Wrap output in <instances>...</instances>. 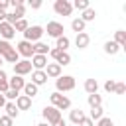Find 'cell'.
Returning <instances> with one entry per match:
<instances>
[{"mask_svg": "<svg viewBox=\"0 0 126 126\" xmlns=\"http://www.w3.org/2000/svg\"><path fill=\"white\" fill-rule=\"evenodd\" d=\"M55 89L57 93H67V91H73L75 89V77L71 75H61L55 79Z\"/></svg>", "mask_w": 126, "mask_h": 126, "instance_id": "6da1fadb", "label": "cell"}, {"mask_svg": "<svg viewBox=\"0 0 126 126\" xmlns=\"http://www.w3.org/2000/svg\"><path fill=\"white\" fill-rule=\"evenodd\" d=\"M45 32H43V28L41 26H28V30L24 32V39L26 41H30V43H35V41H39L41 39V35H43Z\"/></svg>", "mask_w": 126, "mask_h": 126, "instance_id": "7a4b0ae2", "label": "cell"}, {"mask_svg": "<svg viewBox=\"0 0 126 126\" xmlns=\"http://www.w3.org/2000/svg\"><path fill=\"white\" fill-rule=\"evenodd\" d=\"M51 59H55V63L57 65H61V67H65V65H69L71 63V55L67 53V51H59L57 47H53V49H49V53H47Z\"/></svg>", "mask_w": 126, "mask_h": 126, "instance_id": "3957f363", "label": "cell"}, {"mask_svg": "<svg viewBox=\"0 0 126 126\" xmlns=\"http://www.w3.org/2000/svg\"><path fill=\"white\" fill-rule=\"evenodd\" d=\"M53 10H55L57 16H71L73 6H71L69 0H55V2H53Z\"/></svg>", "mask_w": 126, "mask_h": 126, "instance_id": "277c9868", "label": "cell"}, {"mask_svg": "<svg viewBox=\"0 0 126 126\" xmlns=\"http://www.w3.org/2000/svg\"><path fill=\"white\" fill-rule=\"evenodd\" d=\"M41 114H43V118H45V122H47L49 126H51V124H55V122L61 118V112H59L55 106H51V104H49V106H45V108L41 110Z\"/></svg>", "mask_w": 126, "mask_h": 126, "instance_id": "5b68a950", "label": "cell"}, {"mask_svg": "<svg viewBox=\"0 0 126 126\" xmlns=\"http://www.w3.org/2000/svg\"><path fill=\"white\" fill-rule=\"evenodd\" d=\"M43 32H47V35L49 37H61L63 35V32H65V28H63V24L61 22H47V28L43 30Z\"/></svg>", "mask_w": 126, "mask_h": 126, "instance_id": "8992f818", "label": "cell"}, {"mask_svg": "<svg viewBox=\"0 0 126 126\" xmlns=\"http://www.w3.org/2000/svg\"><path fill=\"white\" fill-rule=\"evenodd\" d=\"M14 49L18 51V55H22V57H26V59H32V57H33V47H32V43L26 41V39H22Z\"/></svg>", "mask_w": 126, "mask_h": 126, "instance_id": "52a82bcc", "label": "cell"}, {"mask_svg": "<svg viewBox=\"0 0 126 126\" xmlns=\"http://www.w3.org/2000/svg\"><path fill=\"white\" fill-rule=\"evenodd\" d=\"M28 73H32V63H30V59H22V61H18V63L14 65V75L24 77V75H28Z\"/></svg>", "mask_w": 126, "mask_h": 126, "instance_id": "ba28073f", "label": "cell"}, {"mask_svg": "<svg viewBox=\"0 0 126 126\" xmlns=\"http://www.w3.org/2000/svg\"><path fill=\"white\" fill-rule=\"evenodd\" d=\"M30 63H32V69L33 71H43L47 67V55H33Z\"/></svg>", "mask_w": 126, "mask_h": 126, "instance_id": "9c48e42d", "label": "cell"}, {"mask_svg": "<svg viewBox=\"0 0 126 126\" xmlns=\"http://www.w3.org/2000/svg\"><path fill=\"white\" fill-rule=\"evenodd\" d=\"M0 35H2V39H4V41H10V39L16 35L14 26H10L8 22H2V24H0Z\"/></svg>", "mask_w": 126, "mask_h": 126, "instance_id": "30bf717a", "label": "cell"}, {"mask_svg": "<svg viewBox=\"0 0 126 126\" xmlns=\"http://www.w3.org/2000/svg\"><path fill=\"white\" fill-rule=\"evenodd\" d=\"M43 71H45L47 79H57V77H61V65H57V63H47V67H45Z\"/></svg>", "mask_w": 126, "mask_h": 126, "instance_id": "8fae6325", "label": "cell"}, {"mask_svg": "<svg viewBox=\"0 0 126 126\" xmlns=\"http://www.w3.org/2000/svg\"><path fill=\"white\" fill-rule=\"evenodd\" d=\"M89 43H91V35H89L87 32L77 33V37H75V45H77L79 49H87V47H89Z\"/></svg>", "mask_w": 126, "mask_h": 126, "instance_id": "7c38bea8", "label": "cell"}, {"mask_svg": "<svg viewBox=\"0 0 126 126\" xmlns=\"http://www.w3.org/2000/svg\"><path fill=\"white\" fill-rule=\"evenodd\" d=\"M24 85H26V79H24V77L14 75L12 79H8V87H10L12 91H18V93H20V91L24 89Z\"/></svg>", "mask_w": 126, "mask_h": 126, "instance_id": "4fadbf2b", "label": "cell"}, {"mask_svg": "<svg viewBox=\"0 0 126 126\" xmlns=\"http://www.w3.org/2000/svg\"><path fill=\"white\" fill-rule=\"evenodd\" d=\"M14 104H16L18 110H30V106H32V98L26 96V94H20V96L14 100Z\"/></svg>", "mask_w": 126, "mask_h": 126, "instance_id": "5bb4252c", "label": "cell"}, {"mask_svg": "<svg viewBox=\"0 0 126 126\" xmlns=\"http://www.w3.org/2000/svg\"><path fill=\"white\" fill-rule=\"evenodd\" d=\"M83 118H85V112L81 108H69V120H71V124L79 126Z\"/></svg>", "mask_w": 126, "mask_h": 126, "instance_id": "9a60e30c", "label": "cell"}, {"mask_svg": "<svg viewBox=\"0 0 126 126\" xmlns=\"http://www.w3.org/2000/svg\"><path fill=\"white\" fill-rule=\"evenodd\" d=\"M32 83H33L35 87L45 85V83H47V75H45V71H33V73H32Z\"/></svg>", "mask_w": 126, "mask_h": 126, "instance_id": "2e32d148", "label": "cell"}, {"mask_svg": "<svg viewBox=\"0 0 126 126\" xmlns=\"http://www.w3.org/2000/svg\"><path fill=\"white\" fill-rule=\"evenodd\" d=\"M32 47H33V55H47L49 53V45L43 41H35V43H32Z\"/></svg>", "mask_w": 126, "mask_h": 126, "instance_id": "e0dca14e", "label": "cell"}, {"mask_svg": "<svg viewBox=\"0 0 126 126\" xmlns=\"http://www.w3.org/2000/svg\"><path fill=\"white\" fill-rule=\"evenodd\" d=\"M102 49H104V53H106V55H116V53L120 51V45H118V43H114L112 39H108V41H104Z\"/></svg>", "mask_w": 126, "mask_h": 126, "instance_id": "ac0fdd59", "label": "cell"}, {"mask_svg": "<svg viewBox=\"0 0 126 126\" xmlns=\"http://www.w3.org/2000/svg\"><path fill=\"white\" fill-rule=\"evenodd\" d=\"M4 110H6V116L8 118H18V114H20V110L16 108V104L12 102V100H6V104H4Z\"/></svg>", "mask_w": 126, "mask_h": 126, "instance_id": "d6986e66", "label": "cell"}, {"mask_svg": "<svg viewBox=\"0 0 126 126\" xmlns=\"http://www.w3.org/2000/svg\"><path fill=\"white\" fill-rule=\"evenodd\" d=\"M83 87H85L87 94H94V93L98 91V83H96V79H87Z\"/></svg>", "mask_w": 126, "mask_h": 126, "instance_id": "ffe728a7", "label": "cell"}, {"mask_svg": "<svg viewBox=\"0 0 126 126\" xmlns=\"http://www.w3.org/2000/svg\"><path fill=\"white\" fill-rule=\"evenodd\" d=\"M87 102H89V106H91V108H94V106H102V96H100L98 93L89 94V96H87Z\"/></svg>", "mask_w": 126, "mask_h": 126, "instance_id": "44dd1931", "label": "cell"}, {"mask_svg": "<svg viewBox=\"0 0 126 126\" xmlns=\"http://www.w3.org/2000/svg\"><path fill=\"white\" fill-rule=\"evenodd\" d=\"M112 41H114V43H118V45H120V49H122V47H126V32H124V30H118V32L114 33V39H112Z\"/></svg>", "mask_w": 126, "mask_h": 126, "instance_id": "7402d4cb", "label": "cell"}, {"mask_svg": "<svg viewBox=\"0 0 126 126\" xmlns=\"http://www.w3.org/2000/svg\"><path fill=\"white\" fill-rule=\"evenodd\" d=\"M71 45V39L67 37V35H61V37H57V43H55V47L59 49V51H67V47Z\"/></svg>", "mask_w": 126, "mask_h": 126, "instance_id": "603a6c76", "label": "cell"}, {"mask_svg": "<svg viewBox=\"0 0 126 126\" xmlns=\"http://www.w3.org/2000/svg\"><path fill=\"white\" fill-rule=\"evenodd\" d=\"M37 89H39V87H35L33 83H26L22 91H24V94H26V96H30V98H33V96L37 94Z\"/></svg>", "mask_w": 126, "mask_h": 126, "instance_id": "cb8c5ba5", "label": "cell"}, {"mask_svg": "<svg viewBox=\"0 0 126 126\" xmlns=\"http://www.w3.org/2000/svg\"><path fill=\"white\" fill-rule=\"evenodd\" d=\"M85 26H87V24H85L81 18H75V20L71 22V30L77 32V33H83V32H85Z\"/></svg>", "mask_w": 126, "mask_h": 126, "instance_id": "d4e9b609", "label": "cell"}, {"mask_svg": "<svg viewBox=\"0 0 126 126\" xmlns=\"http://www.w3.org/2000/svg\"><path fill=\"white\" fill-rule=\"evenodd\" d=\"M102 116H104V110H102V106H94V108H91V114H89V118H91L93 122L100 120Z\"/></svg>", "mask_w": 126, "mask_h": 126, "instance_id": "484cf974", "label": "cell"}, {"mask_svg": "<svg viewBox=\"0 0 126 126\" xmlns=\"http://www.w3.org/2000/svg\"><path fill=\"white\" fill-rule=\"evenodd\" d=\"M55 108L61 112V110H69L71 108V100H69V96H61L59 98V102L55 104Z\"/></svg>", "mask_w": 126, "mask_h": 126, "instance_id": "4316f807", "label": "cell"}, {"mask_svg": "<svg viewBox=\"0 0 126 126\" xmlns=\"http://www.w3.org/2000/svg\"><path fill=\"white\" fill-rule=\"evenodd\" d=\"M96 18V10H93V8H87L85 12H83V16H81V20L87 24V22H93Z\"/></svg>", "mask_w": 126, "mask_h": 126, "instance_id": "83f0119b", "label": "cell"}, {"mask_svg": "<svg viewBox=\"0 0 126 126\" xmlns=\"http://www.w3.org/2000/svg\"><path fill=\"white\" fill-rule=\"evenodd\" d=\"M2 59H4V61H8V63H14V65H16V63L20 61V55H18V51H16V49H12V51H8Z\"/></svg>", "mask_w": 126, "mask_h": 126, "instance_id": "f1b7e54d", "label": "cell"}, {"mask_svg": "<svg viewBox=\"0 0 126 126\" xmlns=\"http://www.w3.org/2000/svg\"><path fill=\"white\" fill-rule=\"evenodd\" d=\"M71 6H73V8H77V10H81V12H85L87 8H91L89 0H75V2H71Z\"/></svg>", "mask_w": 126, "mask_h": 126, "instance_id": "f546056e", "label": "cell"}, {"mask_svg": "<svg viewBox=\"0 0 126 126\" xmlns=\"http://www.w3.org/2000/svg\"><path fill=\"white\" fill-rule=\"evenodd\" d=\"M14 49V45L10 43V41H4V39H0V57H4L8 51H12Z\"/></svg>", "mask_w": 126, "mask_h": 126, "instance_id": "4dcf8cb0", "label": "cell"}, {"mask_svg": "<svg viewBox=\"0 0 126 126\" xmlns=\"http://www.w3.org/2000/svg\"><path fill=\"white\" fill-rule=\"evenodd\" d=\"M28 26H30V24H28V22L22 18V20H18V22L14 24V32H22V33H24V32L28 30Z\"/></svg>", "mask_w": 126, "mask_h": 126, "instance_id": "1f68e13d", "label": "cell"}, {"mask_svg": "<svg viewBox=\"0 0 126 126\" xmlns=\"http://www.w3.org/2000/svg\"><path fill=\"white\" fill-rule=\"evenodd\" d=\"M96 126H114V120L108 116H102L100 120H96Z\"/></svg>", "mask_w": 126, "mask_h": 126, "instance_id": "d6a6232c", "label": "cell"}, {"mask_svg": "<svg viewBox=\"0 0 126 126\" xmlns=\"http://www.w3.org/2000/svg\"><path fill=\"white\" fill-rule=\"evenodd\" d=\"M18 96H20V93H18V91H12V89H10L8 93H4V98H8V100H12V102H14V100H16Z\"/></svg>", "mask_w": 126, "mask_h": 126, "instance_id": "836d02e7", "label": "cell"}, {"mask_svg": "<svg viewBox=\"0 0 126 126\" xmlns=\"http://www.w3.org/2000/svg\"><path fill=\"white\" fill-rule=\"evenodd\" d=\"M114 85H116V81L108 79V81L104 83V91H106V93H114Z\"/></svg>", "mask_w": 126, "mask_h": 126, "instance_id": "e575fe53", "label": "cell"}, {"mask_svg": "<svg viewBox=\"0 0 126 126\" xmlns=\"http://www.w3.org/2000/svg\"><path fill=\"white\" fill-rule=\"evenodd\" d=\"M114 93H116V94H124V93H126V85H124V83H116V85H114Z\"/></svg>", "mask_w": 126, "mask_h": 126, "instance_id": "d590c367", "label": "cell"}, {"mask_svg": "<svg viewBox=\"0 0 126 126\" xmlns=\"http://www.w3.org/2000/svg\"><path fill=\"white\" fill-rule=\"evenodd\" d=\"M12 124H14V120H12V118H8L6 114H4V116H0V126H12Z\"/></svg>", "mask_w": 126, "mask_h": 126, "instance_id": "8d00e7d4", "label": "cell"}, {"mask_svg": "<svg viewBox=\"0 0 126 126\" xmlns=\"http://www.w3.org/2000/svg\"><path fill=\"white\" fill-rule=\"evenodd\" d=\"M79 126H94V122H93L89 116H85V118L81 120V124H79Z\"/></svg>", "mask_w": 126, "mask_h": 126, "instance_id": "74e56055", "label": "cell"}, {"mask_svg": "<svg viewBox=\"0 0 126 126\" xmlns=\"http://www.w3.org/2000/svg\"><path fill=\"white\" fill-rule=\"evenodd\" d=\"M30 6H32V10H37V8H41V0H30Z\"/></svg>", "mask_w": 126, "mask_h": 126, "instance_id": "f35d334b", "label": "cell"}, {"mask_svg": "<svg viewBox=\"0 0 126 126\" xmlns=\"http://www.w3.org/2000/svg\"><path fill=\"white\" fill-rule=\"evenodd\" d=\"M10 6H12V8H18V6H24V0H10Z\"/></svg>", "mask_w": 126, "mask_h": 126, "instance_id": "ab89813d", "label": "cell"}, {"mask_svg": "<svg viewBox=\"0 0 126 126\" xmlns=\"http://www.w3.org/2000/svg\"><path fill=\"white\" fill-rule=\"evenodd\" d=\"M10 6V0H0V10H4L6 12V8Z\"/></svg>", "mask_w": 126, "mask_h": 126, "instance_id": "60d3db41", "label": "cell"}, {"mask_svg": "<svg viewBox=\"0 0 126 126\" xmlns=\"http://www.w3.org/2000/svg\"><path fill=\"white\" fill-rule=\"evenodd\" d=\"M51 126H67V122H65L63 118H59V120H57L55 124H51Z\"/></svg>", "mask_w": 126, "mask_h": 126, "instance_id": "b9f144b4", "label": "cell"}, {"mask_svg": "<svg viewBox=\"0 0 126 126\" xmlns=\"http://www.w3.org/2000/svg\"><path fill=\"white\" fill-rule=\"evenodd\" d=\"M8 79V75H6V71L4 69H0V81H6Z\"/></svg>", "mask_w": 126, "mask_h": 126, "instance_id": "7bdbcfd3", "label": "cell"}, {"mask_svg": "<svg viewBox=\"0 0 126 126\" xmlns=\"http://www.w3.org/2000/svg\"><path fill=\"white\" fill-rule=\"evenodd\" d=\"M2 22H6V12H4V10H0V24H2Z\"/></svg>", "mask_w": 126, "mask_h": 126, "instance_id": "ee69618b", "label": "cell"}, {"mask_svg": "<svg viewBox=\"0 0 126 126\" xmlns=\"http://www.w3.org/2000/svg\"><path fill=\"white\" fill-rule=\"evenodd\" d=\"M4 104H6V98H4V94H0V108H4Z\"/></svg>", "mask_w": 126, "mask_h": 126, "instance_id": "f6af8a7d", "label": "cell"}, {"mask_svg": "<svg viewBox=\"0 0 126 126\" xmlns=\"http://www.w3.org/2000/svg\"><path fill=\"white\" fill-rule=\"evenodd\" d=\"M35 126H49L47 122H39V124H35Z\"/></svg>", "mask_w": 126, "mask_h": 126, "instance_id": "bcb514c9", "label": "cell"}, {"mask_svg": "<svg viewBox=\"0 0 126 126\" xmlns=\"http://www.w3.org/2000/svg\"><path fill=\"white\" fill-rule=\"evenodd\" d=\"M2 63H4V59H2V57H0V69H2Z\"/></svg>", "mask_w": 126, "mask_h": 126, "instance_id": "7dc6e473", "label": "cell"}, {"mask_svg": "<svg viewBox=\"0 0 126 126\" xmlns=\"http://www.w3.org/2000/svg\"><path fill=\"white\" fill-rule=\"evenodd\" d=\"M71 126H75V124H71Z\"/></svg>", "mask_w": 126, "mask_h": 126, "instance_id": "c3c4849f", "label": "cell"}]
</instances>
